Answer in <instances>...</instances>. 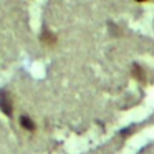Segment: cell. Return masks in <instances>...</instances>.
Instances as JSON below:
<instances>
[{
  "label": "cell",
  "mask_w": 154,
  "mask_h": 154,
  "mask_svg": "<svg viewBox=\"0 0 154 154\" xmlns=\"http://www.w3.org/2000/svg\"><path fill=\"white\" fill-rule=\"evenodd\" d=\"M20 126L23 128V129L27 131H35V128H37V124L33 123V119H32L30 116H20Z\"/></svg>",
  "instance_id": "2"
},
{
  "label": "cell",
  "mask_w": 154,
  "mask_h": 154,
  "mask_svg": "<svg viewBox=\"0 0 154 154\" xmlns=\"http://www.w3.org/2000/svg\"><path fill=\"white\" fill-rule=\"evenodd\" d=\"M42 42H48L50 45L55 43V35H51L50 32H45L43 35H42Z\"/></svg>",
  "instance_id": "4"
},
{
  "label": "cell",
  "mask_w": 154,
  "mask_h": 154,
  "mask_svg": "<svg viewBox=\"0 0 154 154\" xmlns=\"http://www.w3.org/2000/svg\"><path fill=\"white\" fill-rule=\"evenodd\" d=\"M0 111L7 116H12L14 113V104H12V98L8 94V91L0 90Z\"/></svg>",
  "instance_id": "1"
},
{
  "label": "cell",
  "mask_w": 154,
  "mask_h": 154,
  "mask_svg": "<svg viewBox=\"0 0 154 154\" xmlns=\"http://www.w3.org/2000/svg\"><path fill=\"white\" fill-rule=\"evenodd\" d=\"M136 2H146V0H136Z\"/></svg>",
  "instance_id": "5"
},
{
  "label": "cell",
  "mask_w": 154,
  "mask_h": 154,
  "mask_svg": "<svg viewBox=\"0 0 154 154\" xmlns=\"http://www.w3.org/2000/svg\"><path fill=\"white\" fill-rule=\"evenodd\" d=\"M133 75L137 78L139 81H144V78H146V75L143 73V70H141L139 65H133Z\"/></svg>",
  "instance_id": "3"
}]
</instances>
